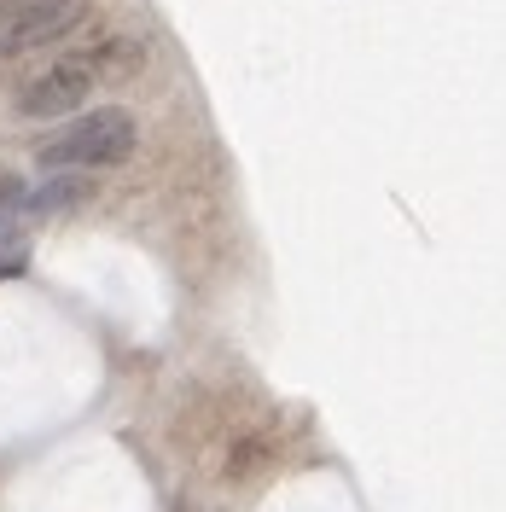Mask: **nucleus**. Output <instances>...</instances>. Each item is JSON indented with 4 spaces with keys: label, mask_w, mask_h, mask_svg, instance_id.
I'll list each match as a JSON object with an SVG mask.
<instances>
[{
    "label": "nucleus",
    "mask_w": 506,
    "mask_h": 512,
    "mask_svg": "<svg viewBox=\"0 0 506 512\" xmlns=\"http://www.w3.org/2000/svg\"><path fill=\"white\" fill-rule=\"evenodd\" d=\"M140 146V123L123 105H94L82 111L76 123H64L53 140L35 146V163L41 169H64V175H82V169H117V163L134 158Z\"/></svg>",
    "instance_id": "obj_1"
},
{
    "label": "nucleus",
    "mask_w": 506,
    "mask_h": 512,
    "mask_svg": "<svg viewBox=\"0 0 506 512\" xmlns=\"http://www.w3.org/2000/svg\"><path fill=\"white\" fill-rule=\"evenodd\" d=\"M99 53H64V59L41 64L35 76H24L12 99H6V117L12 123H53V117H70L82 111L88 94L99 88Z\"/></svg>",
    "instance_id": "obj_2"
},
{
    "label": "nucleus",
    "mask_w": 506,
    "mask_h": 512,
    "mask_svg": "<svg viewBox=\"0 0 506 512\" xmlns=\"http://www.w3.org/2000/svg\"><path fill=\"white\" fill-rule=\"evenodd\" d=\"M88 18V0H6L0 6V59L41 53Z\"/></svg>",
    "instance_id": "obj_3"
},
{
    "label": "nucleus",
    "mask_w": 506,
    "mask_h": 512,
    "mask_svg": "<svg viewBox=\"0 0 506 512\" xmlns=\"http://www.w3.org/2000/svg\"><path fill=\"white\" fill-rule=\"evenodd\" d=\"M88 181L82 175H59V181H47V187L30 192V210L35 216H59V210H76V204H88Z\"/></svg>",
    "instance_id": "obj_4"
},
{
    "label": "nucleus",
    "mask_w": 506,
    "mask_h": 512,
    "mask_svg": "<svg viewBox=\"0 0 506 512\" xmlns=\"http://www.w3.org/2000/svg\"><path fill=\"white\" fill-rule=\"evenodd\" d=\"M18 210H30V192H24V181L12 169H0V227L12 222Z\"/></svg>",
    "instance_id": "obj_5"
}]
</instances>
